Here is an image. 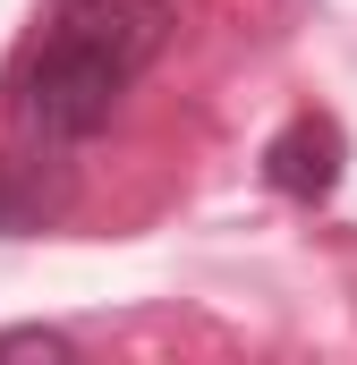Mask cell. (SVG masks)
<instances>
[{"instance_id":"cell-1","label":"cell","mask_w":357,"mask_h":365,"mask_svg":"<svg viewBox=\"0 0 357 365\" xmlns=\"http://www.w3.org/2000/svg\"><path fill=\"white\" fill-rule=\"evenodd\" d=\"M119 93H128V77L111 68V60H94V51H77V43H43V60L26 68V119L43 128V136H94V128H111V110H119Z\"/></svg>"},{"instance_id":"cell-2","label":"cell","mask_w":357,"mask_h":365,"mask_svg":"<svg viewBox=\"0 0 357 365\" xmlns=\"http://www.w3.org/2000/svg\"><path fill=\"white\" fill-rule=\"evenodd\" d=\"M51 34L77 43V51H94V60H111V68L136 86L145 60L171 43V0H69Z\"/></svg>"},{"instance_id":"cell-3","label":"cell","mask_w":357,"mask_h":365,"mask_svg":"<svg viewBox=\"0 0 357 365\" xmlns=\"http://www.w3.org/2000/svg\"><path fill=\"white\" fill-rule=\"evenodd\" d=\"M349 170V136L323 119V110H306V119H289L281 136L264 145V179L281 195H298V204H315V195H332Z\"/></svg>"},{"instance_id":"cell-4","label":"cell","mask_w":357,"mask_h":365,"mask_svg":"<svg viewBox=\"0 0 357 365\" xmlns=\"http://www.w3.org/2000/svg\"><path fill=\"white\" fill-rule=\"evenodd\" d=\"M0 365H77V349H69L60 331L26 323V331H0Z\"/></svg>"}]
</instances>
